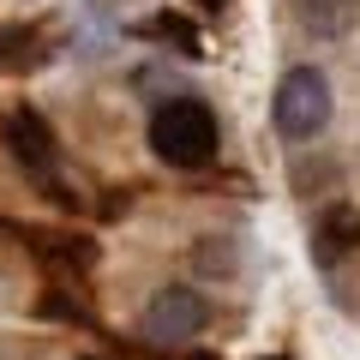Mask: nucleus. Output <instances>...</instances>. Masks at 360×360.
Here are the masks:
<instances>
[{
  "mask_svg": "<svg viewBox=\"0 0 360 360\" xmlns=\"http://www.w3.org/2000/svg\"><path fill=\"white\" fill-rule=\"evenodd\" d=\"M150 144L168 168H205L217 162V115L198 96H174L150 115Z\"/></svg>",
  "mask_w": 360,
  "mask_h": 360,
  "instance_id": "1",
  "label": "nucleus"
},
{
  "mask_svg": "<svg viewBox=\"0 0 360 360\" xmlns=\"http://www.w3.org/2000/svg\"><path fill=\"white\" fill-rule=\"evenodd\" d=\"M270 108H276L283 139H312V132H324V120H330V78H324L319 66H295V72H283Z\"/></svg>",
  "mask_w": 360,
  "mask_h": 360,
  "instance_id": "2",
  "label": "nucleus"
},
{
  "mask_svg": "<svg viewBox=\"0 0 360 360\" xmlns=\"http://www.w3.org/2000/svg\"><path fill=\"white\" fill-rule=\"evenodd\" d=\"M6 144H13V162L25 168V174H42V180L54 174V156L60 150H54V132L42 127L37 108H18V115L6 120Z\"/></svg>",
  "mask_w": 360,
  "mask_h": 360,
  "instance_id": "3",
  "label": "nucleus"
},
{
  "mask_svg": "<svg viewBox=\"0 0 360 360\" xmlns=\"http://www.w3.org/2000/svg\"><path fill=\"white\" fill-rule=\"evenodd\" d=\"M198 324H205V300L186 295V288L156 295L150 312H144V336H156V342H180V336H193Z\"/></svg>",
  "mask_w": 360,
  "mask_h": 360,
  "instance_id": "4",
  "label": "nucleus"
},
{
  "mask_svg": "<svg viewBox=\"0 0 360 360\" xmlns=\"http://www.w3.org/2000/svg\"><path fill=\"white\" fill-rule=\"evenodd\" d=\"M25 240L37 246V252L49 258V264H60V270H66V264H72V270H84V264H90V246H84V240H66V234H49V229H30Z\"/></svg>",
  "mask_w": 360,
  "mask_h": 360,
  "instance_id": "5",
  "label": "nucleus"
},
{
  "mask_svg": "<svg viewBox=\"0 0 360 360\" xmlns=\"http://www.w3.org/2000/svg\"><path fill=\"white\" fill-rule=\"evenodd\" d=\"M42 54H37V30H25V25H0V66L6 72H18V66H37Z\"/></svg>",
  "mask_w": 360,
  "mask_h": 360,
  "instance_id": "6",
  "label": "nucleus"
},
{
  "mask_svg": "<svg viewBox=\"0 0 360 360\" xmlns=\"http://www.w3.org/2000/svg\"><path fill=\"white\" fill-rule=\"evenodd\" d=\"M319 240H324V258L360 246V210H330V217H324V229H319Z\"/></svg>",
  "mask_w": 360,
  "mask_h": 360,
  "instance_id": "7",
  "label": "nucleus"
},
{
  "mask_svg": "<svg viewBox=\"0 0 360 360\" xmlns=\"http://www.w3.org/2000/svg\"><path fill=\"white\" fill-rule=\"evenodd\" d=\"M144 30H150V37H162V42H180V54H205V42H198V30L186 25L180 13H156V18H150Z\"/></svg>",
  "mask_w": 360,
  "mask_h": 360,
  "instance_id": "8",
  "label": "nucleus"
},
{
  "mask_svg": "<svg viewBox=\"0 0 360 360\" xmlns=\"http://www.w3.org/2000/svg\"><path fill=\"white\" fill-rule=\"evenodd\" d=\"M198 13H222V6H229V0H193Z\"/></svg>",
  "mask_w": 360,
  "mask_h": 360,
  "instance_id": "9",
  "label": "nucleus"
},
{
  "mask_svg": "<svg viewBox=\"0 0 360 360\" xmlns=\"http://www.w3.org/2000/svg\"><path fill=\"white\" fill-rule=\"evenodd\" d=\"M270 360H283V354H270Z\"/></svg>",
  "mask_w": 360,
  "mask_h": 360,
  "instance_id": "10",
  "label": "nucleus"
}]
</instances>
